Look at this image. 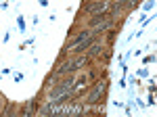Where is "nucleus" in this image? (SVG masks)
Instances as JSON below:
<instances>
[{
    "label": "nucleus",
    "mask_w": 157,
    "mask_h": 117,
    "mask_svg": "<svg viewBox=\"0 0 157 117\" xmlns=\"http://www.w3.org/2000/svg\"><path fill=\"white\" fill-rule=\"evenodd\" d=\"M97 40H98V34H90L88 38H86V40H82L80 44H75L71 52H73V55H82V52H84V50H88V48L92 46Z\"/></svg>",
    "instance_id": "nucleus-1"
},
{
    "label": "nucleus",
    "mask_w": 157,
    "mask_h": 117,
    "mask_svg": "<svg viewBox=\"0 0 157 117\" xmlns=\"http://www.w3.org/2000/svg\"><path fill=\"white\" fill-rule=\"evenodd\" d=\"M107 9V2L105 0H94V2H88L84 6V11L88 13V15H97V13H103Z\"/></svg>",
    "instance_id": "nucleus-2"
},
{
    "label": "nucleus",
    "mask_w": 157,
    "mask_h": 117,
    "mask_svg": "<svg viewBox=\"0 0 157 117\" xmlns=\"http://www.w3.org/2000/svg\"><path fill=\"white\" fill-rule=\"evenodd\" d=\"M71 84H73V80H71V77H67L65 82H61L59 86H57V88L52 90V94H50V96H52V98H57V96H61V94L69 92V88H71Z\"/></svg>",
    "instance_id": "nucleus-3"
},
{
    "label": "nucleus",
    "mask_w": 157,
    "mask_h": 117,
    "mask_svg": "<svg viewBox=\"0 0 157 117\" xmlns=\"http://www.w3.org/2000/svg\"><path fill=\"white\" fill-rule=\"evenodd\" d=\"M105 21H109V15L103 11V13H97V15H92V17L88 19V25H90V27H97L98 23H105Z\"/></svg>",
    "instance_id": "nucleus-4"
},
{
    "label": "nucleus",
    "mask_w": 157,
    "mask_h": 117,
    "mask_svg": "<svg viewBox=\"0 0 157 117\" xmlns=\"http://www.w3.org/2000/svg\"><path fill=\"white\" fill-rule=\"evenodd\" d=\"M88 36H90V32H86V29H84V32H80V34H78V36H75V38L71 40V42H69V44L65 46V50H69V48H73L75 44H80V42H82V40H86Z\"/></svg>",
    "instance_id": "nucleus-5"
},
{
    "label": "nucleus",
    "mask_w": 157,
    "mask_h": 117,
    "mask_svg": "<svg viewBox=\"0 0 157 117\" xmlns=\"http://www.w3.org/2000/svg\"><path fill=\"white\" fill-rule=\"evenodd\" d=\"M101 90H103V86H101V82L94 86V90L90 92V96H88V103H97L98 100V94H101Z\"/></svg>",
    "instance_id": "nucleus-6"
},
{
    "label": "nucleus",
    "mask_w": 157,
    "mask_h": 117,
    "mask_svg": "<svg viewBox=\"0 0 157 117\" xmlns=\"http://www.w3.org/2000/svg\"><path fill=\"white\" fill-rule=\"evenodd\" d=\"M126 4H130V0H117V2L113 4V9H111V15H115V13L124 11V6H126Z\"/></svg>",
    "instance_id": "nucleus-7"
},
{
    "label": "nucleus",
    "mask_w": 157,
    "mask_h": 117,
    "mask_svg": "<svg viewBox=\"0 0 157 117\" xmlns=\"http://www.w3.org/2000/svg\"><path fill=\"white\" fill-rule=\"evenodd\" d=\"M101 50H103V48H101V46L97 44V42H94V44L90 46V52H88V61H90V57H97V55L101 52Z\"/></svg>",
    "instance_id": "nucleus-8"
}]
</instances>
